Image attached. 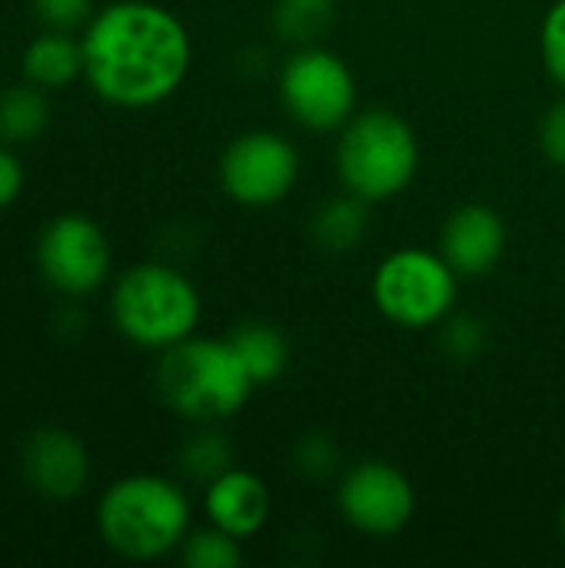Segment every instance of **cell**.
<instances>
[{
    "label": "cell",
    "instance_id": "obj_23",
    "mask_svg": "<svg viewBox=\"0 0 565 568\" xmlns=\"http://www.w3.org/2000/svg\"><path fill=\"white\" fill-rule=\"evenodd\" d=\"M33 17L40 20V27L50 30H83L87 20L97 13L93 0H30Z\"/></svg>",
    "mask_w": 565,
    "mask_h": 568
},
{
    "label": "cell",
    "instance_id": "obj_17",
    "mask_svg": "<svg viewBox=\"0 0 565 568\" xmlns=\"http://www.w3.org/2000/svg\"><path fill=\"white\" fill-rule=\"evenodd\" d=\"M366 210H370V203H363L360 196H353L346 190L340 196L326 200L310 220V233H313L316 246L326 253L356 250L366 236Z\"/></svg>",
    "mask_w": 565,
    "mask_h": 568
},
{
    "label": "cell",
    "instance_id": "obj_22",
    "mask_svg": "<svg viewBox=\"0 0 565 568\" xmlns=\"http://www.w3.org/2000/svg\"><path fill=\"white\" fill-rule=\"evenodd\" d=\"M486 346V326L470 313H450L443 320V349L453 359H473Z\"/></svg>",
    "mask_w": 565,
    "mask_h": 568
},
{
    "label": "cell",
    "instance_id": "obj_20",
    "mask_svg": "<svg viewBox=\"0 0 565 568\" xmlns=\"http://www.w3.org/2000/svg\"><path fill=\"white\" fill-rule=\"evenodd\" d=\"M180 559L190 568H240L243 566V542L216 526L190 529L180 546Z\"/></svg>",
    "mask_w": 565,
    "mask_h": 568
},
{
    "label": "cell",
    "instance_id": "obj_10",
    "mask_svg": "<svg viewBox=\"0 0 565 568\" xmlns=\"http://www.w3.org/2000/svg\"><path fill=\"white\" fill-rule=\"evenodd\" d=\"M336 509L343 523L356 532L390 539L413 523L416 489L400 466L383 459H363L343 473L336 486Z\"/></svg>",
    "mask_w": 565,
    "mask_h": 568
},
{
    "label": "cell",
    "instance_id": "obj_3",
    "mask_svg": "<svg viewBox=\"0 0 565 568\" xmlns=\"http://www.w3.org/2000/svg\"><path fill=\"white\" fill-rule=\"evenodd\" d=\"M256 383L233 349L230 336H190L160 353L157 396L160 403L196 426L233 419L253 396Z\"/></svg>",
    "mask_w": 565,
    "mask_h": 568
},
{
    "label": "cell",
    "instance_id": "obj_25",
    "mask_svg": "<svg viewBox=\"0 0 565 568\" xmlns=\"http://www.w3.org/2000/svg\"><path fill=\"white\" fill-rule=\"evenodd\" d=\"M539 150L553 166L565 170V93L539 120Z\"/></svg>",
    "mask_w": 565,
    "mask_h": 568
},
{
    "label": "cell",
    "instance_id": "obj_26",
    "mask_svg": "<svg viewBox=\"0 0 565 568\" xmlns=\"http://www.w3.org/2000/svg\"><path fill=\"white\" fill-rule=\"evenodd\" d=\"M23 186H27L23 160H20L17 146L0 140V213L10 210L23 196Z\"/></svg>",
    "mask_w": 565,
    "mask_h": 568
},
{
    "label": "cell",
    "instance_id": "obj_14",
    "mask_svg": "<svg viewBox=\"0 0 565 568\" xmlns=\"http://www.w3.org/2000/svg\"><path fill=\"white\" fill-rule=\"evenodd\" d=\"M20 73L27 83L57 93L83 80V43L73 30L43 27L20 53Z\"/></svg>",
    "mask_w": 565,
    "mask_h": 568
},
{
    "label": "cell",
    "instance_id": "obj_12",
    "mask_svg": "<svg viewBox=\"0 0 565 568\" xmlns=\"http://www.w3.org/2000/svg\"><path fill=\"white\" fill-rule=\"evenodd\" d=\"M440 253L456 276H486L506 253V220L486 203H466L446 216Z\"/></svg>",
    "mask_w": 565,
    "mask_h": 568
},
{
    "label": "cell",
    "instance_id": "obj_4",
    "mask_svg": "<svg viewBox=\"0 0 565 568\" xmlns=\"http://www.w3.org/2000/svg\"><path fill=\"white\" fill-rule=\"evenodd\" d=\"M200 316L203 300L196 283L170 263H133L110 286L113 329L137 349L163 353L190 339Z\"/></svg>",
    "mask_w": 565,
    "mask_h": 568
},
{
    "label": "cell",
    "instance_id": "obj_5",
    "mask_svg": "<svg viewBox=\"0 0 565 568\" xmlns=\"http://www.w3.org/2000/svg\"><path fill=\"white\" fill-rule=\"evenodd\" d=\"M333 163L340 190L370 206L390 203L410 190L420 170V140L396 110H356L336 133Z\"/></svg>",
    "mask_w": 565,
    "mask_h": 568
},
{
    "label": "cell",
    "instance_id": "obj_8",
    "mask_svg": "<svg viewBox=\"0 0 565 568\" xmlns=\"http://www.w3.org/2000/svg\"><path fill=\"white\" fill-rule=\"evenodd\" d=\"M40 280L63 300L93 296L110 283L113 246L107 230L87 213H57L33 243Z\"/></svg>",
    "mask_w": 565,
    "mask_h": 568
},
{
    "label": "cell",
    "instance_id": "obj_13",
    "mask_svg": "<svg viewBox=\"0 0 565 568\" xmlns=\"http://www.w3.org/2000/svg\"><path fill=\"white\" fill-rule=\"evenodd\" d=\"M203 516L210 526L246 542L260 536L273 516L270 486L256 473L230 466L226 473H220L203 486Z\"/></svg>",
    "mask_w": 565,
    "mask_h": 568
},
{
    "label": "cell",
    "instance_id": "obj_19",
    "mask_svg": "<svg viewBox=\"0 0 565 568\" xmlns=\"http://www.w3.org/2000/svg\"><path fill=\"white\" fill-rule=\"evenodd\" d=\"M233 466V446L226 443L223 433L203 426L200 433H193L183 449H180V469L186 479L206 486L210 479H216L220 473H226Z\"/></svg>",
    "mask_w": 565,
    "mask_h": 568
},
{
    "label": "cell",
    "instance_id": "obj_7",
    "mask_svg": "<svg viewBox=\"0 0 565 568\" xmlns=\"http://www.w3.org/2000/svg\"><path fill=\"white\" fill-rule=\"evenodd\" d=\"M276 90L286 116L310 133H340L356 113V77L323 43L296 47L280 67Z\"/></svg>",
    "mask_w": 565,
    "mask_h": 568
},
{
    "label": "cell",
    "instance_id": "obj_21",
    "mask_svg": "<svg viewBox=\"0 0 565 568\" xmlns=\"http://www.w3.org/2000/svg\"><path fill=\"white\" fill-rule=\"evenodd\" d=\"M539 53L546 63V73L565 93V0H553V7L543 17L539 27Z\"/></svg>",
    "mask_w": 565,
    "mask_h": 568
},
{
    "label": "cell",
    "instance_id": "obj_9",
    "mask_svg": "<svg viewBox=\"0 0 565 568\" xmlns=\"http://www.w3.org/2000/svg\"><path fill=\"white\" fill-rule=\"evenodd\" d=\"M216 176L233 203L266 210L283 203L300 183V150L276 130H246L226 143Z\"/></svg>",
    "mask_w": 565,
    "mask_h": 568
},
{
    "label": "cell",
    "instance_id": "obj_11",
    "mask_svg": "<svg viewBox=\"0 0 565 568\" xmlns=\"http://www.w3.org/2000/svg\"><path fill=\"white\" fill-rule=\"evenodd\" d=\"M20 476L47 503H73L87 493L93 463L83 439L67 426H40L20 446Z\"/></svg>",
    "mask_w": 565,
    "mask_h": 568
},
{
    "label": "cell",
    "instance_id": "obj_24",
    "mask_svg": "<svg viewBox=\"0 0 565 568\" xmlns=\"http://www.w3.org/2000/svg\"><path fill=\"white\" fill-rule=\"evenodd\" d=\"M293 459H296V469L300 473H306L310 479H323V476H330L336 469V446L326 436L313 433V436H306L296 446Z\"/></svg>",
    "mask_w": 565,
    "mask_h": 568
},
{
    "label": "cell",
    "instance_id": "obj_15",
    "mask_svg": "<svg viewBox=\"0 0 565 568\" xmlns=\"http://www.w3.org/2000/svg\"><path fill=\"white\" fill-rule=\"evenodd\" d=\"M230 343L240 353V359L250 369L256 386L276 383L286 373V366H290V343H286V336L276 326L263 323V320L240 323L230 333Z\"/></svg>",
    "mask_w": 565,
    "mask_h": 568
},
{
    "label": "cell",
    "instance_id": "obj_2",
    "mask_svg": "<svg viewBox=\"0 0 565 568\" xmlns=\"http://www.w3.org/2000/svg\"><path fill=\"white\" fill-rule=\"evenodd\" d=\"M193 529L186 489L160 473H130L113 479L97 503L100 542L130 562H157L180 552Z\"/></svg>",
    "mask_w": 565,
    "mask_h": 568
},
{
    "label": "cell",
    "instance_id": "obj_1",
    "mask_svg": "<svg viewBox=\"0 0 565 568\" xmlns=\"http://www.w3.org/2000/svg\"><path fill=\"white\" fill-rule=\"evenodd\" d=\"M83 80L117 110H150L170 100L193 63L186 23L157 0H113L80 30Z\"/></svg>",
    "mask_w": 565,
    "mask_h": 568
},
{
    "label": "cell",
    "instance_id": "obj_16",
    "mask_svg": "<svg viewBox=\"0 0 565 568\" xmlns=\"http://www.w3.org/2000/svg\"><path fill=\"white\" fill-rule=\"evenodd\" d=\"M50 126V93L33 83H13L0 90V140L27 146Z\"/></svg>",
    "mask_w": 565,
    "mask_h": 568
},
{
    "label": "cell",
    "instance_id": "obj_6",
    "mask_svg": "<svg viewBox=\"0 0 565 568\" xmlns=\"http://www.w3.org/2000/svg\"><path fill=\"white\" fill-rule=\"evenodd\" d=\"M370 293L390 323L403 329H430L453 313L460 276L443 253L426 246H400L380 260Z\"/></svg>",
    "mask_w": 565,
    "mask_h": 568
},
{
    "label": "cell",
    "instance_id": "obj_27",
    "mask_svg": "<svg viewBox=\"0 0 565 568\" xmlns=\"http://www.w3.org/2000/svg\"><path fill=\"white\" fill-rule=\"evenodd\" d=\"M559 532H563V546H565V503H563V509H559Z\"/></svg>",
    "mask_w": 565,
    "mask_h": 568
},
{
    "label": "cell",
    "instance_id": "obj_18",
    "mask_svg": "<svg viewBox=\"0 0 565 568\" xmlns=\"http://www.w3.org/2000/svg\"><path fill=\"white\" fill-rule=\"evenodd\" d=\"M336 0H276L270 23L273 33L293 47L320 43V37L333 27Z\"/></svg>",
    "mask_w": 565,
    "mask_h": 568
}]
</instances>
